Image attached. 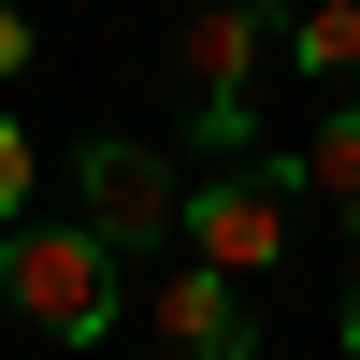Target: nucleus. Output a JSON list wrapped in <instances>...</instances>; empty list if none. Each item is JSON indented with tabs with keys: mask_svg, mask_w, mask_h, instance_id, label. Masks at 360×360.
I'll return each instance as SVG.
<instances>
[{
	"mask_svg": "<svg viewBox=\"0 0 360 360\" xmlns=\"http://www.w3.org/2000/svg\"><path fill=\"white\" fill-rule=\"evenodd\" d=\"M29 58H44V29H29L15 0H0V72H29Z\"/></svg>",
	"mask_w": 360,
	"mask_h": 360,
	"instance_id": "1a4fd4ad",
	"label": "nucleus"
},
{
	"mask_svg": "<svg viewBox=\"0 0 360 360\" xmlns=\"http://www.w3.org/2000/svg\"><path fill=\"white\" fill-rule=\"evenodd\" d=\"M159 360H245V288H231L217 259L159 274Z\"/></svg>",
	"mask_w": 360,
	"mask_h": 360,
	"instance_id": "39448f33",
	"label": "nucleus"
},
{
	"mask_svg": "<svg viewBox=\"0 0 360 360\" xmlns=\"http://www.w3.org/2000/svg\"><path fill=\"white\" fill-rule=\"evenodd\" d=\"M288 188H303V173H217V188H188V245L217 259L231 288L274 274L288 259Z\"/></svg>",
	"mask_w": 360,
	"mask_h": 360,
	"instance_id": "20e7f679",
	"label": "nucleus"
},
{
	"mask_svg": "<svg viewBox=\"0 0 360 360\" xmlns=\"http://www.w3.org/2000/svg\"><path fill=\"white\" fill-rule=\"evenodd\" d=\"M288 44V15L274 0H202L188 15V86H202V144H245V86H259V58Z\"/></svg>",
	"mask_w": 360,
	"mask_h": 360,
	"instance_id": "7ed1b4c3",
	"label": "nucleus"
},
{
	"mask_svg": "<svg viewBox=\"0 0 360 360\" xmlns=\"http://www.w3.org/2000/svg\"><path fill=\"white\" fill-rule=\"evenodd\" d=\"M72 202H86V231H101L115 259H159L173 231H188V188L159 173V144H130V130H101L72 159Z\"/></svg>",
	"mask_w": 360,
	"mask_h": 360,
	"instance_id": "f03ea898",
	"label": "nucleus"
},
{
	"mask_svg": "<svg viewBox=\"0 0 360 360\" xmlns=\"http://www.w3.org/2000/svg\"><path fill=\"white\" fill-rule=\"evenodd\" d=\"M303 202H332V217H360V101H332L303 130Z\"/></svg>",
	"mask_w": 360,
	"mask_h": 360,
	"instance_id": "0eeeda50",
	"label": "nucleus"
},
{
	"mask_svg": "<svg viewBox=\"0 0 360 360\" xmlns=\"http://www.w3.org/2000/svg\"><path fill=\"white\" fill-rule=\"evenodd\" d=\"M29 188H44V159H29V130H15V115H0V231L29 217Z\"/></svg>",
	"mask_w": 360,
	"mask_h": 360,
	"instance_id": "6e6552de",
	"label": "nucleus"
},
{
	"mask_svg": "<svg viewBox=\"0 0 360 360\" xmlns=\"http://www.w3.org/2000/svg\"><path fill=\"white\" fill-rule=\"evenodd\" d=\"M346 360H360V288H346Z\"/></svg>",
	"mask_w": 360,
	"mask_h": 360,
	"instance_id": "9d476101",
	"label": "nucleus"
},
{
	"mask_svg": "<svg viewBox=\"0 0 360 360\" xmlns=\"http://www.w3.org/2000/svg\"><path fill=\"white\" fill-rule=\"evenodd\" d=\"M0 303L44 317L58 346H101L115 332V245L86 217H15V231H0Z\"/></svg>",
	"mask_w": 360,
	"mask_h": 360,
	"instance_id": "f257e3e1",
	"label": "nucleus"
},
{
	"mask_svg": "<svg viewBox=\"0 0 360 360\" xmlns=\"http://www.w3.org/2000/svg\"><path fill=\"white\" fill-rule=\"evenodd\" d=\"M288 72L360 101V0H303V15H288Z\"/></svg>",
	"mask_w": 360,
	"mask_h": 360,
	"instance_id": "423d86ee",
	"label": "nucleus"
}]
</instances>
